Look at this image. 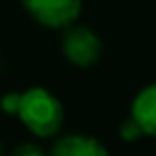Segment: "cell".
Segmentation results:
<instances>
[{"label":"cell","instance_id":"obj_4","mask_svg":"<svg viewBox=\"0 0 156 156\" xmlns=\"http://www.w3.org/2000/svg\"><path fill=\"white\" fill-rule=\"evenodd\" d=\"M51 156H109V150L92 135H66L51 147Z\"/></svg>","mask_w":156,"mask_h":156},{"label":"cell","instance_id":"obj_1","mask_svg":"<svg viewBox=\"0 0 156 156\" xmlns=\"http://www.w3.org/2000/svg\"><path fill=\"white\" fill-rule=\"evenodd\" d=\"M17 118L22 124L41 139L54 137L64 124V107L47 88L32 86L22 92Z\"/></svg>","mask_w":156,"mask_h":156},{"label":"cell","instance_id":"obj_8","mask_svg":"<svg viewBox=\"0 0 156 156\" xmlns=\"http://www.w3.org/2000/svg\"><path fill=\"white\" fill-rule=\"evenodd\" d=\"M11 156H47L37 143H32V141H26V143H22V145H17L15 150H13V154Z\"/></svg>","mask_w":156,"mask_h":156},{"label":"cell","instance_id":"obj_9","mask_svg":"<svg viewBox=\"0 0 156 156\" xmlns=\"http://www.w3.org/2000/svg\"><path fill=\"white\" fill-rule=\"evenodd\" d=\"M2 150H5V147H2V141H0V156H2Z\"/></svg>","mask_w":156,"mask_h":156},{"label":"cell","instance_id":"obj_7","mask_svg":"<svg viewBox=\"0 0 156 156\" xmlns=\"http://www.w3.org/2000/svg\"><path fill=\"white\" fill-rule=\"evenodd\" d=\"M20 96L22 92H7L2 98H0V109L9 115H17V109H20Z\"/></svg>","mask_w":156,"mask_h":156},{"label":"cell","instance_id":"obj_3","mask_svg":"<svg viewBox=\"0 0 156 156\" xmlns=\"http://www.w3.org/2000/svg\"><path fill=\"white\" fill-rule=\"evenodd\" d=\"M28 15L45 28H69L81 15V0H22Z\"/></svg>","mask_w":156,"mask_h":156},{"label":"cell","instance_id":"obj_5","mask_svg":"<svg viewBox=\"0 0 156 156\" xmlns=\"http://www.w3.org/2000/svg\"><path fill=\"white\" fill-rule=\"evenodd\" d=\"M130 118L139 124L143 135L156 137V83H150L137 92L130 105Z\"/></svg>","mask_w":156,"mask_h":156},{"label":"cell","instance_id":"obj_6","mask_svg":"<svg viewBox=\"0 0 156 156\" xmlns=\"http://www.w3.org/2000/svg\"><path fill=\"white\" fill-rule=\"evenodd\" d=\"M118 133H120V137H122L124 141H128V143H133V141H137V139L145 137V135H143V130L139 128V124H137L133 118H126V120L118 126Z\"/></svg>","mask_w":156,"mask_h":156},{"label":"cell","instance_id":"obj_2","mask_svg":"<svg viewBox=\"0 0 156 156\" xmlns=\"http://www.w3.org/2000/svg\"><path fill=\"white\" fill-rule=\"evenodd\" d=\"M62 37V54L75 66H92L103 56V41L101 37L88 26H69L64 28Z\"/></svg>","mask_w":156,"mask_h":156}]
</instances>
